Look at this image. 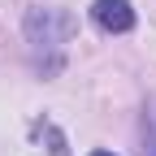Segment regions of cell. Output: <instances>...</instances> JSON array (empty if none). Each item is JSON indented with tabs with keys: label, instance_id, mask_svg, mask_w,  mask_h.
<instances>
[{
	"label": "cell",
	"instance_id": "cell-4",
	"mask_svg": "<svg viewBox=\"0 0 156 156\" xmlns=\"http://www.w3.org/2000/svg\"><path fill=\"white\" fill-rule=\"evenodd\" d=\"M91 156H113V152H91Z\"/></svg>",
	"mask_w": 156,
	"mask_h": 156
},
{
	"label": "cell",
	"instance_id": "cell-2",
	"mask_svg": "<svg viewBox=\"0 0 156 156\" xmlns=\"http://www.w3.org/2000/svg\"><path fill=\"white\" fill-rule=\"evenodd\" d=\"M91 22L104 35H126L134 26V9H130V0H95L91 5Z\"/></svg>",
	"mask_w": 156,
	"mask_h": 156
},
{
	"label": "cell",
	"instance_id": "cell-3",
	"mask_svg": "<svg viewBox=\"0 0 156 156\" xmlns=\"http://www.w3.org/2000/svg\"><path fill=\"white\" fill-rule=\"evenodd\" d=\"M143 156H156V117H152V139H143Z\"/></svg>",
	"mask_w": 156,
	"mask_h": 156
},
{
	"label": "cell",
	"instance_id": "cell-1",
	"mask_svg": "<svg viewBox=\"0 0 156 156\" xmlns=\"http://www.w3.org/2000/svg\"><path fill=\"white\" fill-rule=\"evenodd\" d=\"M69 30H74V22L65 13H52V9H35L26 17V35H30L35 48H61L69 39Z\"/></svg>",
	"mask_w": 156,
	"mask_h": 156
}]
</instances>
